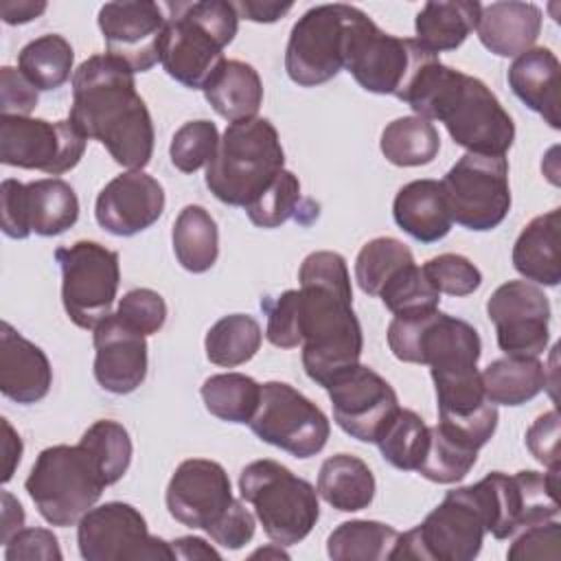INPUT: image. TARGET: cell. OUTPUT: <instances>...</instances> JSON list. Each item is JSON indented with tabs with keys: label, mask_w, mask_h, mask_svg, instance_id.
Here are the masks:
<instances>
[{
	"label": "cell",
	"mask_w": 561,
	"mask_h": 561,
	"mask_svg": "<svg viewBox=\"0 0 561 561\" xmlns=\"http://www.w3.org/2000/svg\"><path fill=\"white\" fill-rule=\"evenodd\" d=\"M7 561H61L59 539L48 528H22L4 543Z\"/></svg>",
	"instance_id": "f907efd6"
},
{
	"label": "cell",
	"mask_w": 561,
	"mask_h": 561,
	"mask_svg": "<svg viewBox=\"0 0 561 561\" xmlns=\"http://www.w3.org/2000/svg\"><path fill=\"white\" fill-rule=\"evenodd\" d=\"M239 18L252 20V22H276L278 18H283L285 13L291 11V2H267V0H241V2H232Z\"/></svg>",
	"instance_id": "9f6ffc18"
},
{
	"label": "cell",
	"mask_w": 561,
	"mask_h": 561,
	"mask_svg": "<svg viewBox=\"0 0 561 561\" xmlns=\"http://www.w3.org/2000/svg\"><path fill=\"white\" fill-rule=\"evenodd\" d=\"M92 331L96 383L112 394L134 392L147 377V337L118 313H110Z\"/></svg>",
	"instance_id": "7402d4cb"
},
{
	"label": "cell",
	"mask_w": 561,
	"mask_h": 561,
	"mask_svg": "<svg viewBox=\"0 0 561 561\" xmlns=\"http://www.w3.org/2000/svg\"><path fill=\"white\" fill-rule=\"evenodd\" d=\"M379 149L394 167H423L438 156L440 136L421 116H399L383 127Z\"/></svg>",
	"instance_id": "836d02e7"
},
{
	"label": "cell",
	"mask_w": 561,
	"mask_h": 561,
	"mask_svg": "<svg viewBox=\"0 0 561 561\" xmlns=\"http://www.w3.org/2000/svg\"><path fill=\"white\" fill-rule=\"evenodd\" d=\"M414 37H397L381 31L362 9L357 11L344 48V70L373 94H390L403 101L421 68L432 61Z\"/></svg>",
	"instance_id": "9c48e42d"
},
{
	"label": "cell",
	"mask_w": 561,
	"mask_h": 561,
	"mask_svg": "<svg viewBox=\"0 0 561 561\" xmlns=\"http://www.w3.org/2000/svg\"><path fill=\"white\" fill-rule=\"evenodd\" d=\"M440 186L451 221L467 230H493L511 210L506 156H482L467 151L445 173Z\"/></svg>",
	"instance_id": "7c38bea8"
},
{
	"label": "cell",
	"mask_w": 561,
	"mask_h": 561,
	"mask_svg": "<svg viewBox=\"0 0 561 561\" xmlns=\"http://www.w3.org/2000/svg\"><path fill=\"white\" fill-rule=\"evenodd\" d=\"M85 561H173L171 541L153 537L140 511L127 502L92 506L77 526Z\"/></svg>",
	"instance_id": "9a60e30c"
},
{
	"label": "cell",
	"mask_w": 561,
	"mask_h": 561,
	"mask_svg": "<svg viewBox=\"0 0 561 561\" xmlns=\"http://www.w3.org/2000/svg\"><path fill=\"white\" fill-rule=\"evenodd\" d=\"M327 392L340 430L362 443H377L401 408L394 388L364 364L340 373L327 386Z\"/></svg>",
	"instance_id": "ac0fdd59"
},
{
	"label": "cell",
	"mask_w": 561,
	"mask_h": 561,
	"mask_svg": "<svg viewBox=\"0 0 561 561\" xmlns=\"http://www.w3.org/2000/svg\"><path fill=\"white\" fill-rule=\"evenodd\" d=\"M61 267V302L79 329H94L112 313L121 283L118 252L96 243L77 241L55 250Z\"/></svg>",
	"instance_id": "4fadbf2b"
},
{
	"label": "cell",
	"mask_w": 561,
	"mask_h": 561,
	"mask_svg": "<svg viewBox=\"0 0 561 561\" xmlns=\"http://www.w3.org/2000/svg\"><path fill=\"white\" fill-rule=\"evenodd\" d=\"M248 425L256 438L296 458L320 454L331 434L327 414L285 381L261 383V401Z\"/></svg>",
	"instance_id": "5bb4252c"
},
{
	"label": "cell",
	"mask_w": 561,
	"mask_h": 561,
	"mask_svg": "<svg viewBox=\"0 0 561 561\" xmlns=\"http://www.w3.org/2000/svg\"><path fill=\"white\" fill-rule=\"evenodd\" d=\"M206 410L226 423H250L259 401L261 383L243 373L210 375L199 388Z\"/></svg>",
	"instance_id": "74e56055"
},
{
	"label": "cell",
	"mask_w": 561,
	"mask_h": 561,
	"mask_svg": "<svg viewBox=\"0 0 561 561\" xmlns=\"http://www.w3.org/2000/svg\"><path fill=\"white\" fill-rule=\"evenodd\" d=\"M2 460H4V467H2V482H9L22 460V451H24V445H22V438L20 434L11 427V423L7 419H2Z\"/></svg>",
	"instance_id": "91938a15"
},
{
	"label": "cell",
	"mask_w": 561,
	"mask_h": 561,
	"mask_svg": "<svg viewBox=\"0 0 561 561\" xmlns=\"http://www.w3.org/2000/svg\"><path fill=\"white\" fill-rule=\"evenodd\" d=\"M484 394L493 405H522L548 386L546 366L539 357H513L491 362L482 373Z\"/></svg>",
	"instance_id": "1f68e13d"
},
{
	"label": "cell",
	"mask_w": 561,
	"mask_h": 561,
	"mask_svg": "<svg viewBox=\"0 0 561 561\" xmlns=\"http://www.w3.org/2000/svg\"><path fill=\"white\" fill-rule=\"evenodd\" d=\"M53 386V368L46 353L18 333L9 322L0 324V392L22 405L42 401Z\"/></svg>",
	"instance_id": "603a6c76"
},
{
	"label": "cell",
	"mask_w": 561,
	"mask_h": 561,
	"mask_svg": "<svg viewBox=\"0 0 561 561\" xmlns=\"http://www.w3.org/2000/svg\"><path fill=\"white\" fill-rule=\"evenodd\" d=\"M471 486L480 500L486 533L495 539H508L522 528L559 515V469L548 473L522 469L513 476L491 471Z\"/></svg>",
	"instance_id": "30bf717a"
},
{
	"label": "cell",
	"mask_w": 561,
	"mask_h": 561,
	"mask_svg": "<svg viewBox=\"0 0 561 561\" xmlns=\"http://www.w3.org/2000/svg\"><path fill=\"white\" fill-rule=\"evenodd\" d=\"M559 59L546 46H533L517 55L506 72L513 94L537 112L552 129L561 127L559 116Z\"/></svg>",
	"instance_id": "d4e9b609"
},
{
	"label": "cell",
	"mask_w": 561,
	"mask_h": 561,
	"mask_svg": "<svg viewBox=\"0 0 561 561\" xmlns=\"http://www.w3.org/2000/svg\"><path fill=\"white\" fill-rule=\"evenodd\" d=\"M511 561L526 559H552L561 557V524L557 519H548L541 524H533L513 535V543L506 550Z\"/></svg>",
	"instance_id": "681fc988"
},
{
	"label": "cell",
	"mask_w": 561,
	"mask_h": 561,
	"mask_svg": "<svg viewBox=\"0 0 561 561\" xmlns=\"http://www.w3.org/2000/svg\"><path fill=\"white\" fill-rule=\"evenodd\" d=\"M254 530H256V522H254V515L243 506L241 500H234L228 511L206 528L208 537L221 546V548H228V550H239L243 548L252 537H254Z\"/></svg>",
	"instance_id": "816d5d0a"
},
{
	"label": "cell",
	"mask_w": 561,
	"mask_h": 561,
	"mask_svg": "<svg viewBox=\"0 0 561 561\" xmlns=\"http://www.w3.org/2000/svg\"><path fill=\"white\" fill-rule=\"evenodd\" d=\"M298 204L300 182L291 171L283 169L276 180L245 208V213L259 228H278L298 215Z\"/></svg>",
	"instance_id": "f6af8a7d"
},
{
	"label": "cell",
	"mask_w": 561,
	"mask_h": 561,
	"mask_svg": "<svg viewBox=\"0 0 561 561\" xmlns=\"http://www.w3.org/2000/svg\"><path fill=\"white\" fill-rule=\"evenodd\" d=\"M169 515L188 528L206 530L234 502L226 469L208 458H188L178 465L167 484Z\"/></svg>",
	"instance_id": "ffe728a7"
},
{
	"label": "cell",
	"mask_w": 561,
	"mask_h": 561,
	"mask_svg": "<svg viewBox=\"0 0 561 561\" xmlns=\"http://www.w3.org/2000/svg\"><path fill=\"white\" fill-rule=\"evenodd\" d=\"M285 169L276 127L261 116L228 123L204 182L228 206L248 208Z\"/></svg>",
	"instance_id": "5b68a950"
},
{
	"label": "cell",
	"mask_w": 561,
	"mask_h": 561,
	"mask_svg": "<svg viewBox=\"0 0 561 561\" xmlns=\"http://www.w3.org/2000/svg\"><path fill=\"white\" fill-rule=\"evenodd\" d=\"M397 530L375 519L342 522L327 539V554L333 561H383L390 559Z\"/></svg>",
	"instance_id": "8d00e7d4"
},
{
	"label": "cell",
	"mask_w": 561,
	"mask_h": 561,
	"mask_svg": "<svg viewBox=\"0 0 561 561\" xmlns=\"http://www.w3.org/2000/svg\"><path fill=\"white\" fill-rule=\"evenodd\" d=\"M267 313L265 337L270 344L278 348H296L300 346V329H298V289H287L276 298H265L261 302Z\"/></svg>",
	"instance_id": "c3c4849f"
},
{
	"label": "cell",
	"mask_w": 561,
	"mask_h": 561,
	"mask_svg": "<svg viewBox=\"0 0 561 561\" xmlns=\"http://www.w3.org/2000/svg\"><path fill=\"white\" fill-rule=\"evenodd\" d=\"M414 263L410 248L394 237H375L362 245L355 259V280L368 296H379L386 280L401 267Z\"/></svg>",
	"instance_id": "60d3db41"
},
{
	"label": "cell",
	"mask_w": 561,
	"mask_h": 561,
	"mask_svg": "<svg viewBox=\"0 0 561 561\" xmlns=\"http://www.w3.org/2000/svg\"><path fill=\"white\" fill-rule=\"evenodd\" d=\"M397 226L421 243H436L451 230V215L438 180H412L403 184L392 202Z\"/></svg>",
	"instance_id": "484cf974"
},
{
	"label": "cell",
	"mask_w": 561,
	"mask_h": 561,
	"mask_svg": "<svg viewBox=\"0 0 561 561\" xmlns=\"http://www.w3.org/2000/svg\"><path fill=\"white\" fill-rule=\"evenodd\" d=\"M116 313L145 337L158 333L167 322V302L164 298L147 287L129 289L116 307Z\"/></svg>",
	"instance_id": "7dc6e473"
},
{
	"label": "cell",
	"mask_w": 561,
	"mask_h": 561,
	"mask_svg": "<svg viewBox=\"0 0 561 561\" xmlns=\"http://www.w3.org/2000/svg\"><path fill=\"white\" fill-rule=\"evenodd\" d=\"M72 64L75 50L70 42L57 33L35 37L18 53V70L44 92L61 88L70 75H75Z\"/></svg>",
	"instance_id": "d590c367"
},
{
	"label": "cell",
	"mask_w": 561,
	"mask_h": 561,
	"mask_svg": "<svg viewBox=\"0 0 561 561\" xmlns=\"http://www.w3.org/2000/svg\"><path fill=\"white\" fill-rule=\"evenodd\" d=\"M430 443V425L414 412L399 408L377 438L381 458L401 471H416Z\"/></svg>",
	"instance_id": "ab89813d"
},
{
	"label": "cell",
	"mask_w": 561,
	"mask_h": 561,
	"mask_svg": "<svg viewBox=\"0 0 561 561\" xmlns=\"http://www.w3.org/2000/svg\"><path fill=\"white\" fill-rule=\"evenodd\" d=\"M298 329L302 368L327 388L340 373L359 364L364 335L353 311V287L342 254L318 250L298 270Z\"/></svg>",
	"instance_id": "6da1fadb"
},
{
	"label": "cell",
	"mask_w": 561,
	"mask_h": 561,
	"mask_svg": "<svg viewBox=\"0 0 561 561\" xmlns=\"http://www.w3.org/2000/svg\"><path fill=\"white\" fill-rule=\"evenodd\" d=\"M403 103L414 116L440 121L451 140L469 153L506 156L515 140V123L491 88L438 57L421 68Z\"/></svg>",
	"instance_id": "3957f363"
},
{
	"label": "cell",
	"mask_w": 561,
	"mask_h": 561,
	"mask_svg": "<svg viewBox=\"0 0 561 561\" xmlns=\"http://www.w3.org/2000/svg\"><path fill=\"white\" fill-rule=\"evenodd\" d=\"M482 4L476 0H430L416 13V42L438 55L456 50L478 26Z\"/></svg>",
	"instance_id": "f546056e"
},
{
	"label": "cell",
	"mask_w": 561,
	"mask_h": 561,
	"mask_svg": "<svg viewBox=\"0 0 561 561\" xmlns=\"http://www.w3.org/2000/svg\"><path fill=\"white\" fill-rule=\"evenodd\" d=\"M239 493L241 500L252 504L263 533L283 548L300 543L320 519L313 484L270 458L241 469Z\"/></svg>",
	"instance_id": "52a82bcc"
},
{
	"label": "cell",
	"mask_w": 561,
	"mask_h": 561,
	"mask_svg": "<svg viewBox=\"0 0 561 561\" xmlns=\"http://www.w3.org/2000/svg\"><path fill=\"white\" fill-rule=\"evenodd\" d=\"M476 460L478 449L473 445L436 423L434 427H430L427 451L416 473L436 484H454L473 469Z\"/></svg>",
	"instance_id": "f35d334b"
},
{
	"label": "cell",
	"mask_w": 561,
	"mask_h": 561,
	"mask_svg": "<svg viewBox=\"0 0 561 561\" xmlns=\"http://www.w3.org/2000/svg\"><path fill=\"white\" fill-rule=\"evenodd\" d=\"M423 270L440 294L469 296L482 285V272L462 254H438Z\"/></svg>",
	"instance_id": "bcb514c9"
},
{
	"label": "cell",
	"mask_w": 561,
	"mask_h": 561,
	"mask_svg": "<svg viewBox=\"0 0 561 561\" xmlns=\"http://www.w3.org/2000/svg\"><path fill=\"white\" fill-rule=\"evenodd\" d=\"M0 502H2V513H0V543L4 546L18 530L24 528V508H22V504H20L9 491H2V493H0Z\"/></svg>",
	"instance_id": "680465c9"
},
{
	"label": "cell",
	"mask_w": 561,
	"mask_h": 561,
	"mask_svg": "<svg viewBox=\"0 0 561 561\" xmlns=\"http://www.w3.org/2000/svg\"><path fill=\"white\" fill-rule=\"evenodd\" d=\"M178 263L193 274L208 272L219 256V230L204 206L188 204L180 210L171 232Z\"/></svg>",
	"instance_id": "d6a6232c"
},
{
	"label": "cell",
	"mask_w": 561,
	"mask_h": 561,
	"mask_svg": "<svg viewBox=\"0 0 561 561\" xmlns=\"http://www.w3.org/2000/svg\"><path fill=\"white\" fill-rule=\"evenodd\" d=\"M357 7L333 2L307 9L291 26L285 48L287 77L300 88H316L344 70V48Z\"/></svg>",
	"instance_id": "8fae6325"
},
{
	"label": "cell",
	"mask_w": 561,
	"mask_h": 561,
	"mask_svg": "<svg viewBox=\"0 0 561 561\" xmlns=\"http://www.w3.org/2000/svg\"><path fill=\"white\" fill-rule=\"evenodd\" d=\"M526 447L548 469H559V414L557 410L539 414L526 430Z\"/></svg>",
	"instance_id": "db71d44e"
},
{
	"label": "cell",
	"mask_w": 561,
	"mask_h": 561,
	"mask_svg": "<svg viewBox=\"0 0 561 561\" xmlns=\"http://www.w3.org/2000/svg\"><path fill=\"white\" fill-rule=\"evenodd\" d=\"M160 64L171 79L191 90H204L213 72L224 64V48L239 31V13L232 2H169Z\"/></svg>",
	"instance_id": "277c9868"
},
{
	"label": "cell",
	"mask_w": 561,
	"mask_h": 561,
	"mask_svg": "<svg viewBox=\"0 0 561 561\" xmlns=\"http://www.w3.org/2000/svg\"><path fill=\"white\" fill-rule=\"evenodd\" d=\"M46 2L44 0H2L0 2V15L4 20V24H26L35 18H39L46 11Z\"/></svg>",
	"instance_id": "6f0895ef"
},
{
	"label": "cell",
	"mask_w": 561,
	"mask_h": 561,
	"mask_svg": "<svg viewBox=\"0 0 561 561\" xmlns=\"http://www.w3.org/2000/svg\"><path fill=\"white\" fill-rule=\"evenodd\" d=\"M381 302L392 316H414L438 309L440 291L416 263L397 270L379 291Z\"/></svg>",
	"instance_id": "b9f144b4"
},
{
	"label": "cell",
	"mask_w": 561,
	"mask_h": 561,
	"mask_svg": "<svg viewBox=\"0 0 561 561\" xmlns=\"http://www.w3.org/2000/svg\"><path fill=\"white\" fill-rule=\"evenodd\" d=\"M96 22L107 55L127 64L134 72H147L160 61V44L167 28L160 4L151 0L105 2Z\"/></svg>",
	"instance_id": "d6986e66"
},
{
	"label": "cell",
	"mask_w": 561,
	"mask_h": 561,
	"mask_svg": "<svg viewBox=\"0 0 561 561\" xmlns=\"http://www.w3.org/2000/svg\"><path fill=\"white\" fill-rule=\"evenodd\" d=\"M24 228L39 237H57L79 219V197L61 178H42L22 188Z\"/></svg>",
	"instance_id": "83f0119b"
},
{
	"label": "cell",
	"mask_w": 561,
	"mask_h": 561,
	"mask_svg": "<svg viewBox=\"0 0 561 561\" xmlns=\"http://www.w3.org/2000/svg\"><path fill=\"white\" fill-rule=\"evenodd\" d=\"M79 445L96 460L107 486L116 484L127 473L134 447L129 432L121 423L110 419L94 421L79 438Z\"/></svg>",
	"instance_id": "7bdbcfd3"
},
{
	"label": "cell",
	"mask_w": 561,
	"mask_h": 561,
	"mask_svg": "<svg viewBox=\"0 0 561 561\" xmlns=\"http://www.w3.org/2000/svg\"><path fill=\"white\" fill-rule=\"evenodd\" d=\"M289 559V554L283 550V546L280 543H270V546H265V548H259V550H254L252 554H250V559Z\"/></svg>",
	"instance_id": "6125c7cd"
},
{
	"label": "cell",
	"mask_w": 561,
	"mask_h": 561,
	"mask_svg": "<svg viewBox=\"0 0 561 561\" xmlns=\"http://www.w3.org/2000/svg\"><path fill=\"white\" fill-rule=\"evenodd\" d=\"M88 138L70 121L0 114V162L61 175L79 164Z\"/></svg>",
	"instance_id": "2e32d148"
},
{
	"label": "cell",
	"mask_w": 561,
	"mask_h": 561,
	"mask_svg": "<svg viewBox=\"0 0 561 561\" xmlns=\"http://www.w3.org/2000/svg\"><path fill=\"white\" fill-rule=\"evenodd\" d=\"M68 121L129 171H142L153 156V121L136 92L134 70L107 53L88 57L75 70Z\"/></svg>",
	"instance_id": "7a4b0ae2"
},
{
	"label": "cell",
	"mask_w": 561,
	"mask_h": 561,
	"mask_svg": "<svg viewBox=\"0 0 561 561\" xmlns=\"http://www.w3.org/2000/svg\"><path fill=\"white\" fill-rule=\"evenodd\" d=\"M107 486L85 447L53 445L35 458L24 489L50 526H72L99 502Z\"/></svg>",
	"instance_id": "8992f818"
},
{
	"label": "cell",
	"mask_w": 561,
	"mask_h": 561,
	"mask_svg": "<svg viewBox=\"0 0 561 561\" xmlns=\"http://www.w3.org/2000/svg\"><path fill=\"white\" fill-rule=\"evenodd\" d=\"M162 184L145 171H125L96 195V224L116 237H134L153 226L164 210Z\"/></svg>",
	"instance_id": "44dd1931"
},
{
	"label": "cell",
	"mask_w": 561,
	"mask_h": 561,
	"mask_svg": "<svg viewBox=\"0 0 561 561\" xmlns=\"http://www.w3.org/2000/svg\"><path fill=\"white\" fill-rule=\"evenodd\" d=\"M37 92L39 90L18 68H0V114L31 116L39 101Z\"/></svg>",
	"instance_id": "f5cc1de1"
},
{
	"label": "cell",
	"mask_w": 561,
	"mask_h": 561,
	"mask_svg": "<svg viewBox=\"0 0 561 561\" xmlns=\"http://www.w3.org/2000/svg\"><path fill=\"white\" fill-rule=\"evenodd\" d=\"M561 210L552 208L530 219L513 245V267L530 283L557 287L561 280L559 259Z\"/></svg>",
	"instance_id": "4316f807"
},
{
	"label": "cell",
	"mask_w": 561,
	"mask_h": 561,
	"mask_svg": "<svg viewBox=\"0 0 561 561\" xmlns=\"http://www.w3.org/2000/svg\"><path fill=\"white\" fill-rule=\"evenodd\" d=\"M202 92L228 123L254 118L263 105V81L254 66L241 59H224Z\"/></svg>",
	"instance_id": "f1b7e54d"
},
{
	"label": "cell",
	"mask_w": 561,
	"mask_h": 561,
	"mask_svg": "<svg viewBox=\"0 0 561 561\" xmlns=\"http://www.w3.org/2000/svg\"><path fill=\"white\" fill-rule=\"evenodd\" d=\"M263 331L256 318L248 313H230L219 318L204 337V351L210 364L234 368L250 362L261 348Z\"/></svg>",
	"instance_id": "e575fe53"
},
{
	"label": "cell",
	"mask_w": 561,
	"mask_h": 561,
	"mask_svg": "<svg viewBox=\"0 0 561 561\" xmlns=\"http://www.w3.org/2000/svg\"><path fill=\"white\" fill-rule=\"evenodd\" d=\"M541 9L533 2H491L482 4L478 18L480 44L497 57H517L535 46L541 33Z\"/></svg>",
	"instance_id": "cb8c5ba5"
},
{
	"label": "cell",
	"mask_w": 561,
	"mask_h": 561,
	"mask_svg": "<svg viewBox=\"0 0 561 561\" xmlns=\"http://www.w3.org/2000/svg\"><path fill=\"white\" fill-rule=\"evenodd\" d=\"M375 476L370 467L353 454L329 456L318 471V495L342 513L368 508L375 497Z\"/></svg>",
	"instance_id": "4dcf8cb0"
},
{
	"label": "cell",
	"mask_w": 561,
	"mask_h": 561,
	"mask_svg": "<svg viewBox=\"0 0 561 561\" xmlns=\"http://www.w3.org/2000/svg\"><path fill=\"white\" fill-rule=\"evenodd\" d=\"M486 316L495 324L504 355L539 357L550 342V302L530 280H506L486 300Z\"/></svg>",
	"instance_id": "e0dca14e"
},
{
	"label": "cell",
	"mask_w": 561,
	"mask_h": 561,
	"mask_svg": "<svg viewBox=\"0 0 561 561\" xmlns=\"http://www.w3.org/2000/svg\"><path fill=\"white\" fill-rule=\"evenodd\" d=\"M22 188L24 184L7 178L0 184V208H2V232L11 239H26L28 232L22 221Z\"/></svg>",
	"instance_id": "11a10c76"
},
{
	"label": "cell",
	"mask_w": 561,
	"mask_h": 561,
	"mask_svg": "<svg viewBox=\"0 0 561 561\" xmlns=\"http://www.w3.org/2000/svg\"><path fill=\"white\" fill-rule=\"evenodd\" d=\"M217 147H219L217 125L213 121L197 118L175 129L169 145V158L178 171L195 173L202 167H208Z\"/></svg>",
	"instance_id": "ee69618b"
},
{
	"label": "cell",
	"mask_w": 561,
	"mask_h": 561,
	"mask_svg": "<svg viewBox=\"0 0 561 561\" xmlns=\"http://www.w3.org/2000/svg\"><path fill=\"white\" fill-rule=\"evenodd\" d=\"M171 548H173V554L175 559H182V561H195V559H221V554L210 546L206 543L202 537H178L171 541Z\"/></svg>",
	"instance_id": "94428289"
},
{
	"label": "cell",
	"mask_w": 561,
	"mask_h": 561,
	"mask_svg": "<svg viewBox=\"0 0 561 561\" xmlns=\"http://www.w3.org/2000/svg\"><path fill=\"white\" fill-rule=\"evenodd\" d=\"M484 535L486 522L473 486L451 489L419 526L397 535L388 561H471Z\"/></svg>",
	"instance_id": "ba28073f"
}]
</instances>
